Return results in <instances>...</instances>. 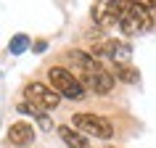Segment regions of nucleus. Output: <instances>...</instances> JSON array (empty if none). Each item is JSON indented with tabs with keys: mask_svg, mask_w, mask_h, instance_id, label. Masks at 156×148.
Returning a JSON list of instances; mask_svg holds the SVG:
<instances>
[{
	"mask_svg": "<svg viewBox=\"0 0 156 148\" xmlns=\"http://www.w3.org/2000/svg\"><path fill=\"white\" fill-rule=\"evenodd\" d=\"M24 95H27L29 103H34V106L42 108V111H50V108H56L58 103H61V95H58L56 90L45 87L42 82H29L24 87Z\"/></svg>",
	"mask_w": 156,
	"mask_h": 148,
	"instance_id": "obj_4",
	"label": "nucleus"
},
{
	"mask_svg": "<svg viewBox=\"0 0 156 148\" xmlns=\"http://www.w3.org/2000/svg\"><path fill=\"white\" fill-rule=\"evenodd\" d=\"M72 127L82 135H93V138H101V140H108L114 135V127L106 116L101 114H90V111H82V114H74L72 116Z\"/></svg>",
	"mask_w": 156,
	"mask_h": 148,
	"instance_id": "obj_2",
	"label": "nucleus"
},
{
	"mask_svg": "<svg viewBox=\"0 0 156 148\" xmlns=\"http://www.w3.org/2000/svg\"><path fill=\"white\" fill-rule=\"evenodd\" d=\"M82 85L90 87L93 93H98V95H106L114 87V74H108L106 69H95L90 74H82Z\"/></svg>",
	"mask_w": 156,
	"mask_h": 148,
	"instance_id": "obj_6",
	"label": "nucleus"
},
{
	"mask_svg": "<svg viewBox=\"0 0 156 148\" xmlns=\"http://www.w3.org/2000/svg\"><path fill=\"white\" fill-rule=\"evenodd\" d=\"M151 26H154V16L146 3H130V8L124 11L122 21H119V29L124 34H143Z\"/></svg>",
	"mask_w": 156,
	"mask_h": 148,
	"instance_id": "obj_3",
	"label": "nucleus"
},
{
	"mask_svg": "<svg viewBox=\"0 0 156 148\" xmlns=\"http://www.w3.org/2000/svg\"><path fill=\"white\" fill-rule=\"evenodd\" d=\"M48 79L50 85H53V90L58 93V95H64V98L69 100H82L85 98V85L80 77H74L69 69H64V66H53L48 72Z\"/></svg>",
	"mask_w": 156,
	"mask_h": 148,
	"instance_id": "obj_1",
	"label": "nucleus"
},
{
	"mask_svg": "<svg viewBox=\"0 0 156 148\" xmlns=\"http://www.w3.org/2000/svg\"><path fill=\"white\" fill-rule=\"evenodd\" d=\"M19 111H21V114H29V116H34V119H40L42 114H45V111H42V108H37L34 106V103H29V100H21V103H19Z\"/></svg>",
	"mask_w": 156,
	"mask_h": 148,
	"instance_id": "obj_12",
	"label": "nucleus"
},
{
	"mask_svg": "<svg viewBox=\"0 0 156 148\" xmlns=\"http://www.w3.org/2000/svg\"><path fill=\"white\" fill-rule=\"evenodd\" d=\"M58 138L64 140L69 148H90L87 138H85L82 132H77L74 127H58Z\"/></svg>",
	"mask_w": 156,
	"mask_h": 148,
	"instance_id": "obj_9",
	"label": "nucleus"
},
{
	"mask_svg": "<svg viewBox=\"0 0 156 148\" xmlns=\"http://www.w3.org/2000/svg\"><path fill=\"white\" fill-rule=\"evenodd\" d=\"M8 140L13 143V146H19V148L29 146V143L34 140L32 124H27V122H13V124L8 127Z\"/></svg>",
	"mask_w": 156,
	"mask_h": 148,
	"instance_id": "obj_7",
	"label": "nucleus"
},
{
	"mask_svg": "<svg viewBox=\"0 0 156 148\" xmlns=\"http://www.w3.org/2000/svg\"><path fill=\"white\" fill-rule=\"evenodd\" d=\"M116 77H119L122 82H130V85H138L140 82L138 69H132V66H127V64H119V66H116Z\"/></svg>",
	"mask_w": 156,
	"mask_h": 148,
	"instance_id": "obj_10",
	"label": "nucleus"
},
{
	"mask_svg": "<svg viewBox=\"0 0 156 148\" xmlns=\"http://www.w3.org/2000/svg\"><path fill=\"white\" fill-rule=\"evenodd\" d=\"M69 61L80 69V74H90V72H95V69H101L98 61H95L90 53H82V50H69Z\"/></svg>",
	"mask_w": 156,
	"mask_h": 148,
	"instance_id": "obj_8",
	"label": "nucleus"
},
{
	"mask_svg": "<svg viewBox=\"0 0 156 148\" xmlns=\"http://www.w3.org/2000/svg\"><path fill=\"white\" fill-rule=\"evenodd\" d=\"M34 50H45V40H37V42H34Z\"/></svg>",
	"mask_w": 156,
	"mask_h": 148,
	"instance_id": "obj_13",
	"label": "nucleus"
},
{
	"mask_svg": "<svg viewBox=\"0 0 156 148\" xmlns=\"http://www.w3.org/2000/svg\"><path fill=\"white\" fill-rule=\"evenodd\" d=\"M90 56L98 61V58H111V61H116V66L124 64L127 58H130V45L122 40H101L95 48L90 50Z\"/></svg>",
	"mask_w": 156,
	"mask_h": 148,
	"instance_id": "obj_5",
	"label": "nucleus"
},
{
	"mask_svg": "<svg viewBox=\"0 0 156 148\" xmlns=\"http://www.w3.org/2000/svg\"><path fill=\"white\" fill-rule=\"evenodd\" d=\"M27 48H29V37H27V34H16V37H11V42H8V50L13 53V56L24 53Z\"/></svg>",
	"mask_w": 156,
	"mask_h": 148,
	"instance_id": "obj_11",
	"label": "nucleus"
}]
</instances>
